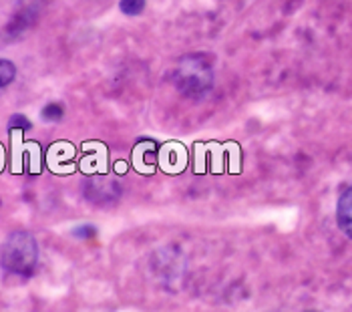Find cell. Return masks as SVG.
<instances>
[{
  "label": "cell",
  "mask_w": 352,
  "mask_h": 312,
  "mask_svg": "<svg viewBox=\"0 0 352 312\" xmlns=\"http://www.w3.org/2000/svg\"><path fill=\"white\" fill-rule=\"evenodd\" d=\"M171 79L184 95L204 97L214 87V67L206 54H188L179 59Z\"/></svg>",
  "instance_id": "6da1fadb"
},
{
  "label": "cell",
  "mask_w": 352,
  "mask_h": 312,
  "mask_svg": "<svg viewBox=\"0 0 352 312\" xmlns=\"http://www.w3.org/2000/svg\"><path fill=\"white\" fill-rule=\"evenodd\" d=\"M0 262L4 270L19 274V276H30L38 262V246L34 236L27 230H16L2 244Z\"/></svg>",
  "instance_id": "7a4b0ae2"
},
{
  "label": "cell",
  "mask_w": 352,
  "mask_h": 312,
  "mask_svg": "<svg viewBox=\"0 0 352 312\" xmlns=\"http://www.w3.org/2000/svg\"><path fill=\"white\" fill-rule=\"evenodd\" d=\"M87 198L95 204H109L115 202L121 194L119 183L107 180V178H95L87 182V189H85Z\"/></svg>",
  "instance_id": "3957f363"
},
{
  "label": "cell",
  "mask_w": 352,
  "mask_h": 312,
  "mask_svg": "<svg viewBox=\"0 0 352 312\" xmlns=\"http://www.w3.org/2000/svg\"><path fill=\"white\" fill-rule=\"evenodd\" d=\"M336 222L338 228L352 240V187L344 189L336 202Z\"/></svg>",
  "instance_id": "277c9868"
},
{
  "label": "cell",
  "mask_w": 352,
  "mask_h": 312,
  "mask_svg": "<svg viewBox=\"0 0 352 312\" xmlns=\"http://www.w3.org/2000/svg\"><path fill=\"white\" fill-rule=\"evenodd\" d=\"M16 77V67L8 59H0V89L8 87Z\"/></svg>",
  "instance_id": "5b68a950"
},
{
  "label": "cell",
  "mask_w": 352,
  "mask_h": 312,
  "mask_svg": "<svg viewBox=\"0 0 352 312\" xmlns=\"http://www.w3.org/2000/svg\"><path fill=\"white\" fill-rule=\"evenodd\" d=\"M119 8H121V12L127 14V17H137V14L143 12L145 0H121V2H119Z\"/></svg>",
  "instance_id": "8992f818"
},
{
  "label": "cell",
  "mask_w": 352,
  "mask_h": 312,
  "mask_svg": "<svg viewBox=\"0 0 352 312\" xmlns=\"http://www.w3.org/2000/svg\"><path fill=\"white\" fill-rule=\"evenodd\" d=\"M63 105L60 103H49L45 109H43V119L45 121H58L63 119Z\"/></svg>",
  "instance_id": "52a82bcc"
},
{
  "label": "cell",
  "mask_w": 352,
  "mask_h": 312,
  "mask_svg": "<svg viewBox=\"0 0 352 312\" xmlns=\"http://www.w3.org/2000/svg\"><path fill=\"white\" fill-rule=\"evenodd\" d=\"M8 127H10V129L27 131V129H30V127H32V123L28 121L25 115H19V113H16V115H12V117L8 119Z\"/></svg>",
  "instance_id": "ba28073f"
},
{
  "label": "cell",
  "mask_w": 352,
  "mask_h": 312,
  "mask_svg": "<svg viewBox=\"0 0 352 312\" xmlns=\"http://www.w3.org/2000/svg\"><path fill=\"white\" fill-rule=\"evenodd\" d=\"M73 236H75V238H81V240H91V238L97 236V230H95L93 226H89V224H82V226H77V228L73 230Z\"/></svg>",
  "instance_id": "9c48e42d"
},
{
  "label": "cell",
  "mask_w": 352,
  "mask_h": 312,
  "mask_svg": "<svg viewBox=\"0 0 352 312\" xmlns=\"http://www.w3.org/2000/svg\"><path fill=\"white\" fill-rule=\"evenodd\" d=\"M306 312H318V311H306Z\"/></svg>",
  "instance_id": "30bf717a"
}]
</instances>
